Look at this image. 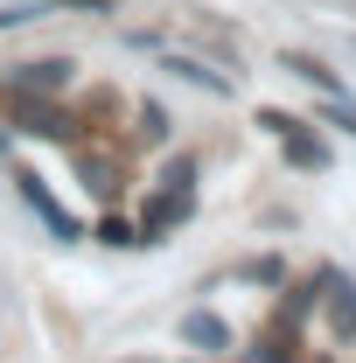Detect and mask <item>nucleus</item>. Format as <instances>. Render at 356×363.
<instances>
[{"mask_svg": "<svg viewBox=\"0 0 356 363\" xmlns=\"http://www.w3.org/2000/svg\"><path fill=\"white\" fill-rule=\"evenodd\" d=\"M0 105H7L14 133H43V140H63V133H70V112H56L43 91H14V84H7V98H0Z\"/></svg>", "mask_w": 356, "mask_h": 363, "instance_id": "f257e3e1", "label": "nucleus"}, {"mask_svg": "<svg viewBox=\"0 0 356 363\" xmlns=\"http://www.w3.org/2000/svg\"><path fill=\"white\" fill-rule=\"evenodd\" d=\"M196 217V196L189 189H154L147 203H140V245H161L168 230H182Z\"/></svg>", "mask_w": 356, "mask_h": 363, "instance_id": "f03ea898", "label": "nucleus"}, {"mask_svg": "<svg viewBox=\"0 0 356 363\" xmlns=\"http://www.w3.org/2000/svg\"><path fill=\"white\" fill-rule=\"evenodd\" d=\"M14 189H21V203L43 217V230H49V238H63V245H77V238H84V224H77V217H70V210L49 196V182L35 175V168H21V175H14Z\"/></svg>", "mask_w": 356, "mask_h": 363, "instance_id": "7ed1b4c3", "label": "nucleus"}, {"mask_svg": "<svg viewBox=\"0 0 356 363\" xmlns=\"http://www.w3.org/2000/svg\"><path fill=\"white\" fill-rule=\"evenodd\" d=\"M314 286H321V308H328V328L350 342L356 335V279L350 272H314Z\"/></svg>", "mask_w": 356, "mask_h": 363, "instance_id": "20e7f679", "label": "nucleus"}, {"mask_svg": "<svg viewBox=\"0 0 356 363\" xmlns=\"http://www.w3.org/2000/svg\"><path fill=\"white\" fill-rule=\"evenodd\" d=\"M161 70L168 77H182V84H203L210 98H230V70H217V63H203V56H182V49H161Z\"/></svg>", "mask_w": 356, "mask_h": 363, "instance_id": "39448f33", "label": "nucleus"}, {"mask_svg": "<svg viewBox=\"0 0 356 363\" xmlns=\"http://www.w3.org/2000/svg\"><path fill=\"white\" fill-rule=\"evenodd\" d=\"M279 154H287V168H308V175L328 168V147H321V133H308V119H287L279 126Z\"/></svg>", "mask_w": 356, "mask_h": 363, "instance_id": "423d86ee", "label": "nucleus"}, {"mask_svg": "<svg viewBox=\"0 0 356 363\" xmlns=\"http://www.w3.org/2000/svg\"><path fill=\"white\" fill-rule=\"evenodd\" d=\"M70 70H77V63H70V56H35V63H14V77H7V84L14 91H63L70 84Z\"/></svg>", "mask_w": 356, "mask_h": 363, "instance_id": "0eeeda50", "label": "nucleus"}, {"mask_svg": "<svg viewBox=\"0 0 356 363\" xmlns=\"http://www.w3.org/2000/svg\"><path fill=\"white\" fill-rule=\"evenodd\" d=\"M182 342L203 350V357H217V350H230V328H223V315H210V308H189V315H182Z\"/></svg>", "mask_w": 356, "mask_h": 363, "instance_id": "6e6552de", "label": "nucleus"}, {"mask_svg": "<svg viewBox=\"0 0 356 363\" xmlns=\"http://www.w3.org/2000/svg\"><path fill=\"white\" fill-rule=\"evenodd\" d=\"M279 70H294V77H301V84H314V91H328V98H343V77H335V70H328V63H321V56H301V49H287V56H279Z\"/></svg>", "mask_w": 356, "mask_h": 363, "instance_id": "1a4fd4ad", "label": "nucleus"}, {"mask_svg": "<svg viewBox=\"0 0 356 363\" xmlns=\"http://www.w3.org/2000/svg\"><path fill=\"white\" fill-rule=\"evenodd\" d=\"M161 189H189V196H196V154H175V161L161 168Z\"/></svg>", "mask_w": 356, "mask_h": 363, "instance_id": "9d476101", "label": "nucleus"}, {"mask_svg": "<svg viewBox=\"0 0 356 363\" xmlns=\"http://www.w3.org/2000/svg\"><path fill=\"white\" fill-rule=\"evenodd\" d=\"M84 189L98 196V203H105V196L119 189V182H112V161H91V154H84Z\"/></svg>", "mask_w": 356, "mask_h": 363, "instance_id": "9b49d317", "label": "nucleus"}, {"mask_svg": "<svg viewBox=\"0 0 356 363\" xmlns=\"http://www.w3.org/2000/svg\"><path fill=\"white\" fill-rule=\"evenodd\" d=\"M49 0H14V7H0V28H21V21H43Z\"/></svg>", "mask_w": 356, "mask_h": 363, "instance_id": "f8f14e48", "label": "nucleus"}, {"mask_svg": "<svg viewBox=\"0 0 356 363\" xmlns=\"http://www.w3.org/2000/svg\"><path fill=\"white\" fill-rule=\"evenodd\" d=\"M321 119H328V126H343V133L356 140V105H350V98H328V105H321Z\"/></svg>", "mask_w": 356, "mask_h": 363, "instance_id": "ddd939ff", "label": "nucleus"}, {"mask_svg": "<svg viewBox=\"0 0 356 363\" xmlns=\"http://www.w3.org/2000/svg\"><path fill=\"white\" fill-rule=\"evenodd\" d=\"M98 245H140V224H119V217H105V224H98Z\"/></svg>", "mask_w": 356, "mask_h": 363, "instance_id": "4468645a", "label": "nucleus"}, {"mask_svg": "<svg viewBox=\"0 0 356 363\" xmlns=\"http://www.w3.org/2000/svg\"><path fill=\"white\" fill-rule=\"evenodd\" d=\"M140 133H147V140H168V112H161V105H154V98H147V105H140Z\"/></svg>", "mask_w": 356, "mask_h": 363, "instance_id": "2eb2a0df", "label": "nucleus"}, {"mask_svg": "<svg viewBox=\"0 0 356 363\" xmlns=\"http://www.w3.org/2000/svg\"><path fill=\"white\" fill-rule=\"evenodd\" d=\"M245 272H252L259 286H279V279H287V266H279V259H252V266H245Z\"/></svg>", "mask_w": 356, "mask_h": 363, "instance_id": "dca6fc26", "label": "nucleus"}, {"mask_svg": "<svg viewBox=\"0 0 356 363\" xmlns=\"http://www.w3.org/2000/svg\"><path fill=\"white\" fill-rule=\"evenodd\" d=\"M245 363H294V350H279V342H266V350H252Z\"/></svg>", "mask_w": 356, "mask_h": 363, "instance_id": "f3484780", "label": "nucleus"}, {"mask_svg": "<svg viewBox=\"0 0 356 363\" xmlns=\"http://www.w3.org/2000/svg\"><path fill=\"white\" fill-rule=\"evenodd\" d=\"M63 7H91V14H105V7H112V0H63Z\"/></svg>", "mask_w": 356, "mask_h": 363, "instance_id": "a211bd4d", "label": "nucleus"}]
</instances>
